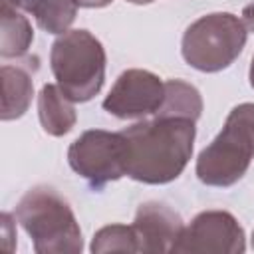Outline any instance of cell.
I'll use <instances>...</instances> for the list:
<instances>
[{
	"label": "cell",
	"mask_w": 254,
	"mask_h": 254,
	"mask_svg": "<svg viewBox=\"0 0 254 254\" xmlns=\"http://www.w3.org/2000/svg\"><path fill=\"white\" fill-rule=\"evenodd\" d=\"M248 77H250V85L254 87V58L250 62V71H248Z\"/></svg>",
	"instance_id": "20"
},
{
	"label": "cell",
	"mask_w": 254,
	"mask_h": 254,
	"mask_svg": "<svg viewBox=\"0 0 254 254\" xmlns=\"http://www.w3.org/2000/svg\"><path fill=\"white\" fill-rule=\"evenodd\" d=\"M242 18H244L246 28L254 32V2L248 4V6H244V10H242Z\"/></svg>",
	"instance_id": "17"
},
{
	"label": "cell",
	"mask_w": 254,
	"mask_h": 254,
	"mask_svg": "<svg viewBox=\"0 0 254 254\" xmlns=\"http://www.w3.org/2000/svg\"><path fill=\"white\" fill-rule=\"evenodd\" d=\"M131 4H149V2H155V0H127Z\"/></svg>",
	"instance_id": "21"
},
{
	"label": "cell",
	"mask_w": 254,
	"mask_h": 254,
	"mask_svg": "<svg viewBox=\"0 0 254 254\" xmlns=\"http://www.w3.org/2000/svg\"><path fill=\"white\" fill-rule=\"evenodd\" d=\"M38 117L42 129L52 137L67 135L77 121L73 101L64 95L58 83H46L42 87L38 95Z\"/></svg>",
	"instance_id": "11"
},
{
	"label": "cell",
	"mask_w": 254,
	"mask_h": 254,
	"mask_svg": "<svg viewBox=\"0 0 254 254\" xmlns=\"http://www.w3.org/2000/svg\"><path fill=\"white\" fill-rule=\"evenodd\" d=\"M89 250L93 254L103 252H141L133 224H109L93 234Z\"/></svg>",
	"instance_id": "15"
},
{
	"label": "cell",
	"mask_w": 254,
	"mask_h": 254,
	"mask_svg": "<svg viewBox=\"0 0 254 254\" xmlns=\"http://www.w3.org/2000/svg\"><path fill=\"white\" fill-rule=\"evenodd\" d=\"M69 167L93 189L127 175V141L123 133L89 129L67 149Z\"/></svg>",
	"instance_id": "6"
},
{
	"label": "cell",
	"mask_w": 254,
	"mask_h": 254,
	"mask_svg": "<svg viewBox=\"0 0 254 254\" xmlns=\"http://www.w3.org/2000/svg\"><path fill=\"white\" fill-rule=\"evenodd\" d=\"M141 252H173L183 234V218L169 204L159 200L143 202L133 220Z\"/></svg>",
	"instance_id": "9"
},
{
	"label": "cell",
	"mask_w": 254,
	"mask_h": 254,
	"mask_svg": "<svg viewBox=\"0 0 254 254\" xmlns=\"http://www.w3.org/2000/svg\"><path fill=\"white\" fill-rule=\"evenodd\" d=\"M165 101V81L147 69H125L103 99V109L117 119L157 115Z\"/></svg>",
	"instance_id": "8"
},
{
	"label": "cell",
	"mask_w": 254,
	"mask_h": 254,
	"mask_svg": "<svg viewBox=\"0 0 254 254\" xmlns=\"http://www.w3.org/2000/svg\"><path fill=\"white\" fill-rule=\"evenodd\" d=\"M202 113V97L198 89L183 79L165 81V101L157 115L161 117H183L196 121Z\"/></svg>",
	"instance_id": "13"
},
{
	"label": "cell",
	"mask_w": 254,
	"mask_h": 254,
	"mask_svg": "<svg viewBox=\"0 0 254 254\" xmlns=\"http://www.w3.org/2000/svg\"><path fill=\"white\" fill-rule=\"evenodd\" d=\"M105 50L89 30H67L52 44L50 65L58 87L73 103L95 97L105 81Z\"/></svg>",
	"instance_id": "4"
},
{
	"label": "cell",
	"mask_w": 254,
	"mask_h": 254,
	"mask_svg": "<svg viewBox=\"0 0 254 254\" xmlns=\"http://www.w3.org/2000/svg\"><path fill=\"white\" fill-rule=\"evenodd\" d=\"M10 214L8 212H2V216H0V220H2V246L6 248V250H10V240L12 242H16V230L12 232L10 228H12V222H10Z\"/></svg>",
	"instance_id": "16"
},
{
	"label": "cell",
	"mask_w": 254,
	"mask_h": 254,
	"mask_svg": "<svg viewBox=\"0 0 254 254\" xmlns=\"http://www.w3.org/2000/svg\"><path fill=\"white\" fill-rule=\"evenodd\" d=\"M38 69V60H22L18 64H4L2 75V121H12L22 117L34 95V71Z\"/></svg>",
	"instance_id": "10"
},
{
	"label": "cell",
	"mask_w": 254,
	"mask_h": 254,
	"mask_svg": "<svg viewBox=\"0 0 254 254\" xmlns=\"http://www.w3.org/2000/svg\"><path fill=\"white\" fill-rule=\"evenodd\" d=\"M14 216L38 254H79L83 250L79 222L69 202L54 187L36 185L26 190Z\"/></svg>",
	"instance_id": "2"
},
{
	"label": "cell",
	"mask_w": 254,
	"mask_h": 254,
	"mask_svg": "<svg viewBox=\"0 0 254 254\" xmlns=\"http://www.w3.org/2000/svg\"><path fill=\"white\" fill-rule=\"evenodd\" d=\"M254 159V103L236 105L222 131L196 159V177L208 187H232Z\"/></svg>",
	"instance_id": "3"
},
{
	"label": "cell",
	"mask_w": 254,
	"mask_h": 254,
	"mask_svg": "<svg viewBox=\"0 0 254 254\" xmlns=\"http://www.w3.org/2000/svg\"><path fill=\"white\" fill-rule=\"evenodd\" d=\"M252 246H254V232H252Z\"/></svg>",
	"instance_id": "22"
},
{
	"label": "cell",
	"mask_w": 254,
	"mask_h": 254,
	"mask_svg": "<svg viewBox=\"0 0 254 254\" xmlns=\"http://www.w3.org/2000/svg\"><path fill=\"white\" fill-rule=\"evenodd\" d=\"M77 0H32L30 14L48 34H64L77 16Z\"/></svg>",
	"instance_id": "14"
},
{
	"label": "cell",
	"mask_w": 254,
	"mask_h": 254,
	"mask_svg": "<svg viewBox=\"0 0 254 254\" xmlns=\"http://www.w3.org/2000/svg\"><path fill=\"white\" fill-rule=\"evenodd\" d=\"M121 133L127 141V177L145 185H165L190 161L196 127L190 119L157 115Z\"/></svg>",
	"instance_id": "1"
},
{
	"label": "cell",
	"mask_w": 254,
	"mask_h": 254,
	"mask_svg": "<svg viewBox=\"0 0 254 254\" xmlns=\"http://www.w3.org/2000/svg\"><path fill=\"white\" fill-rule=\"evenodd\" d=\"M246 250L244 228L226 210L198 212L173 246L177 254H242Z\"/></svg>",
	"instance_id": "7"
},
{
	"label": "cell",
	"mask_w": 254,
	"mask_h": 254,
	"mask_svg": "<svg viewBox=\"0 0 254 254\" xmlns=\"http://www.w3.org/2000/svg\"><path fill=\"white\" fill-rule=\"evenodd\" d=\"M0 22H2V32H0V56L4 60L8 58H22L32 42H34V30L28 18L12 4L2 0L0 6Z\"/></svg>",
	"instance_id": "12"
},
{
	"label": "cell",
	"mask_w": 254,
	"mask_h": 254,
	"mask_svg": "<svg viewBox=\"0 0 254 254\" xmlns=\"http://www.w3.org/2000/svg\"><path fill=\"white\" fill-rule=\"evenodd\" d=\"M4 2H8V4L20 8V10H26V12H28L30 6H32V0H4Z\"/></svg>",
	"instance_id": "19"
},
{
	"label": "cell",
	"mask_w": 254,
	"mask_h": 254,
	"mask_svg": "<svg viewBox=\"0 0 254 254\" xmlns=\"http://www.w3.org/2000/svg\"><path fill=\"white\" fill-rule=\"evenodd\" d=\"M113 0H77L79 8H105L109 6Z\"/></svg>",
	"instance_id": "18"
},
{
	"label": "cell",
	"mask_w": 254,
	"mask_h": 254,
	"mask_svg": "<svg viewBox=\"0 0 254 254\" xmlns=\"http://www.w3.org/2000/svg\"><path fill=\"white\" fill-rule=\"evenodd\" d=\"M248 28L230 12H212L194 20L183 34L185 62L204 73L226 69L244 50Z\"/></svg>",
	"instance_id": "5"
}]
</instances>
